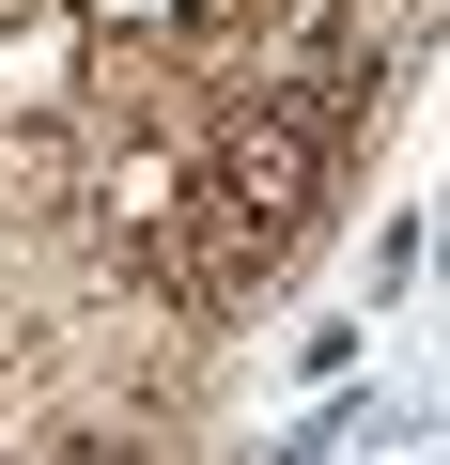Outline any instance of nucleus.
Returning a JSON list of instances; mask_svg holds the SVG:
<instances>
[{
    "mask_svg": "<svg viewBox=\"0 0 450 465\" xmlns=\"http://www.w3.org/2000/svg\"><path fill=\"white\" fill-rule=\"evenodd\" d=\"M47 465H155V434H140V419H78Z\"/></svg>",
    "mask_w": 450,
    "mask_h": 465,
    "instance_id": "obj_1",
    "label": "nucleus"
}]
</instances>
